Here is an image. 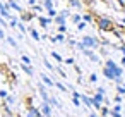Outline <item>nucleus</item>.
<instances>
[{
	"mask_svg": "<svg viewBox=\"0 0 125 117\" xmlns=\"http://www.w3.org/2000/svg\"><path fill=\"white\" fill-rule=\"evenodd\" d=\"M96 24H98V28L101 31H108V33H113V29L116 28V24L111 19H108V17H98L96 19Z\"/></svg>",
	"mask_w": 125,
	"mask_h": 117,
	"instance_id": "nucleus-1",
	"label": "nucleus"
},
{
	"mask_svg": "<svg viewBox=\"0 0 125 117\" xmlns=\"http://www.w3.org/2000/svg\"><path fill=\"white\" fill-rule=\"evenodd\" d=\"M41 108H43V114H45L46 117H50V107H48V102H45Z\"/></svg>",
	"mask_w": 125,
	"mask_h": 117,
	"instance_id": "nucleus-9",
	"label": "nucleus"
},
{
	"mask_svg": "<svg viewBox=\"0 0 125 117\" xmlns=\"http://www.w3.org/2000/svg\"><path fill=\"white\" fill-rule=\"evenodd\" d=\"M57 86H58V90H62V91H67V90H65V86H63V84H60V83H57Z\"/></svg>",
	"mask_w": 125,
	"mask_h": 117,
	"instance_id": "nucleus-25",
	"label": "nucleus"
},
{
	"mask_svg": "<svg viewBox=\"0 0 125 117\" xmlns=\"http://www.w3.org/2000/svg\"><path fill=\"white\" fill-rule=\"evenodd\" d=\"M16 26H17V23H16V21L12 19V21H10V28H16Z\"/></svg>",
	"mask_w": 125,
	"mask_h": 117,
	"instance_id": "nucleus-29",
	"label": "nucleus"
},
{
	"mask_svg": "<svg viewBox=\"0 0 125 117\" xmlns=\"http://www.w3.org/2000/svg\"><path fill=\"white\" fill-rule=\"evenodd\" d=\"M96 79H98V76H96V74H91V81H93V83H94V81H96Z\"/></svg>",
	"mask_w": 125,
	"mask_h": 117,
	"instance_id": "nucleus-30",
	"label": "nucleus"
},
{
	"mask_svg": "<svg viewBox=\"0 0 125 117\" xmlns=\"http://www.w3.org/2000/svg\"><path fill=\"white\" fill-rule=\"evenodd\" d=\"M106 67H108V69H110V71L115 74V81L122 78V69H120V67H118V65L113 62V60H106Z\"/></svg>",
	"mask_w": 125,
	"mask_h": 117,
	"instance_id": "nucleus-2",
	"label": "nucleus"
},
{
	"mask_svg": "<svg viewBox=\"0 0 125 117\" xmlns=\"http://www.w3.org/2000/svg\"><path fill=\"white\" fill-rule=\"evenodd\" d=\"M103 74H104V76H106L108 79H115V74H113V72H111V71H110V69H108L106 65L103 67Z\"/></svg>",
	"mask_w": 125,
	"mask_h": 117,
	"instance_id": "nucleus-5",
	"label": "nucleus"
},
{
	"mask_svg": "<svg viewBox=\"0 0 125 117\" xmlns=\"http://www.w3.org/2000/svg\"><path fill=\"white\" fill-rule=\"evenodd\" d=\"M2 38H4V31H2V29H0V40H2Z\"/></svg>",
	"mask_w": 125,
	"mask_h": 117,
	"instance_id": "nucleus-33",
	"label": "nucleus"
},
{
	"mask_svg": "<svg viewBox=\"0 0 125 117\" xmlns=\"http://www.w3.org/2000/svg\"><path fill=\"white\" fill-rule=\"evenodd\" d=\"M41 79H43V81H45V83H46V84H53V83H52V81H50V78H46V76H45V74H43V76H41Z\"/></svg>",
	"mask_w": 125,
	"mask_h": 117,
	"instance_id": "nucleus-16",
	"label": "nucleus"
},
{
	"mask_svg": "<svg viewBox=\"0 0 125 117\" xmlns=\"http://www.w3.org/2000/svg\"><path fill=\"white\" fill-rule=\"evenodd\" d=\"M89 117H98V115H94V114H91V115H89Z\"/></svg>",
	"mask_w": 125,
	"mask_h": 117,
	"instance_id": "nucleus-36",
	"label": "nucleus"
},
{
	"mask_svg": "<svg viewBox=\"0 0 125 117\" xmlns=\"http://www.w3.org/2000/svg\"><path fill=\"white\" fill-rule=\"evenodd\" d=\"M118 93L123 95V93H125V86H118Z\"/></svg>",
	"mask_w": 125,
	"mask_h": 117,
	"instance_id": "nucleus-22",
	"label": "nucleus"
},
{
	"mask_svg": "<svg viewBox=\"0 0 125 117\" xmlns=\"http://www.w3.org/2000/svg\"><path fill=\"white\" fill-rule=\"evenodd\" d=\"M22 69L26 71V74H29V76H33V69L28 65V64H22Z\"/></svg>",
	"mask_w": 125,
	"mask_h": 117,
	"instance_id": "nucleus-10",
	"label": "nucleus"
},
{
	"mask_svg": "<svg viewBox=\"0 0 125 117\" xmlns=\"http://www.w3.org/2000/svg\"><path fill=\"white\" fill-rule=\"evenodd\" d=\"M0 24H4V26H5V23H4V19H2V17H0Z\"/></svg>",
	"mask_w": 125,
	"mask_h": 117,
	"instance_id": "nucleus-34",
	"label": "nucleus"
},
{
	"mask_svg": "<svg viewBox=\"0 0 125 117\" xmlns=\"http://www.w3.org/2000/svg\"><path fill=\"white\" fill-rule=\"evenodd\" d=\"M7 41H9V43H10V45H12L14 48H17V43H16V40H14L12 36H9V38H7Z\"/></svg>",
	"mask_w": 125,
	"mask_h": 117,
	"instance_id": "nucleus-14",
	"label": "nucleus"
},
{
	"mask_svg": "<svg viewBox=\"0 0 125 117\" xmlns=\"http://www.w3.org/2000/svg\"><path fill=\"white\" fill-rule=\"evenodd\" d=\"M82 43H84V47H91V48H96L98 47V40H94L93 36H84L82 38Z\"/></svg>",
	"mask_w": 125,
	"mask_h": 117,
	"instance_id": "nucleus-3",
	"label": "nucleus"
},
{
	"mask_svg": "<svg viewBox=\"0 0 125 117\" xmlns=\"http://www.w3.org/2000/svg\"><path fill=\"white\" fill-rule=\"evenodd\" d=\"M22 62H24V64H28V65H29V64H31V59H29V57H26V55H24V57H22Z\"/></svg>",
	"mask_w": 125,
	"mask_h": 117,
	"instance_id": "nucleus-18",
	"label": "nucleus"
},
{
	"mask_svg": "<svg viewBox=\"0 0 125 117\" xmlns=\"http://www.w3.org/2000/svg\"><path fill=\"white\" fill-rule=\"evenodd\" d=\"M0 14H2L4 17H9V19H10V14H9V5H4V4L0 5Z\"/></svg>",
	"mask_w": 125,
	"mask_h": 117,
	"instance_id": "nucleus-4",
	"label": "nucleus"
},
{
	"mask_svg": "<svg viewBox=\"0 0 125 117\" xmlns=\"http://www.w3.org/2000/svg\"><path fill=\"white\" fill-rule=\"evenodd\" d=\"M50 23H52V19H50V17H40V24H41L43 28H46Z\"/></svg>",
	"mask_w": 125,
	"mask_h": 117,
	"instance_id": "nucleus-6",
	"label": "nucleus"
},
{
	"mask_svg": "<svg viewBox=\"0 0 125 117\" xmlns=\"http://www.w3.org/2000/svg\"><path fill=\"white\" fill-rule=\"evenodd\" d=\"M55 40H57V41H63L65 38H63V35H57V38H55Z\"/></svg>",
	"mask_w": 125,
	"mask_h": 117,
	"instance_id": "nucleus-21",
	"label": "nucleus"
},
{
	"mask_svg": "<svg viewBox=\"0 0 125 117\" xmlns=\"http://www.w3.org/2000/svg\"><path fill=\"white\" fill-rule=\"evenodd\" d=\"M77 48H79V50H82V52L86 50V47H84V43H82V41H81V43H77Z\"/></svg>",
	"mask_w": 125,
	"mask_h": 117,
	"instance_id": "nucleus-20",
	"label": "nucleus"
},
{
	"mask_svg": "<svg viewBox=\"0 0 125 117\" xmlns=\"http://www.w3.org/2000/svg\"><path fill=\"white\" fill-rule=\"evenodd\" d=\"M53 57H55V59H57V60H58V62H62V57H60V55H58V53H55V52H53Z\"/></svg>",
	"mask_w": 125,
	"mask_h": 117,
	"instance_id": "nucleus-24",
	"label": "nucleus"
},
{
	"mask_svg": "<svg viewBox=\"0 0 125 117\" xmlns=\"http://www.w3.org/2000/svg\"><path fill=\"white\" fill-rule=\"evenodd\" d=\"M120 50H122V53L125 55V47H120Z\"/></svg>",
	"mask_w": 125,
	"mask_h": 117,
	"instance_id": "nucleus-32",
	"label": "nucleus"
},
{
	"mask_svg": "<svg viewBox=\"0 0 125 117\" xmlns=\"http://www.w3.org/2000/svg\"><path fill=\"white\" fill-rule=\"evenodd\" d=\"M31 35H33V38H34V40H40V36H38V33H36L34 29H31Z\"/></svg>",
	"mask_w": 125,
	"mask_h": 117,
	"instance_id": "nucleus-19",
	"label": "nucleus"
},
{
	"mask_svg": "<svg viewBox=\"0 0 125 117\" xmlns=\"http://www.w3.org/2000/svg\"><path fill=\"white\" fill-rule=\"evenodd\" d=\"M40 95L43 96V100H45V102H48V100H50V98H48V93H46V90H45L43 86H40Z\"/></svg>",
	"mask_w": 125,
	"mask_h": 117,
	"instance_id": "nucleus-8",
	"label": "nucleus"
},
{
	"mask_svg": "<svg viewBox=\"0 0 125 117\" xmlns=\"http://www.w3.org/2000/svg\"><path fill=\"white\" fill-rule=\"evenodd\" d=\"M4 117H14V115H12V114H10L9 110H5V114H4Z\"/></svg>",
	"mask_w": 125,
	"mask_h": 117,
	"instance_id": "nucleus-27",
	"label": "nucleus"
},
{
	"mask_svg": "<svg viewBox=\"0 0 125 117\" xmlns=\"http://www.w3.org/2000/svg\"><path fill=\"white\" fill-rule=\"evenodd\" d=\"M116 2H118V4H120V5H122V7L125 9V0H116Z\"/></svg>",
	"mask_w": 125,
	"mask_h": 117,
	"instance_id": "nucleus-28",
	"label": "nucleus"
},
{
	"mask_svg": "<svg viewBox=\"0 0 125 117\" xmlns=\"http://www.w3.org/2000/svg\"><path fill=\"white\" fill-rule=\"evenodd\" d=\"M82 21H84V23H91V21H93V16H91V14H84V16H82Z\"/></svg>",
	"mask_w": 125,
	"mask_h": 117,
	"instance_id": "nucleus-12",
	"label": "nucleus"
},
{
	"mask_svg": "<svg viewBox=\"0 0 125 117\" xmlns=\"http://www.w3.org/2000/svg\"><path fill=\"white\" fill-rule=\"evenodd\" d=\"M28 117H34V115H33V114H31V112H29V114H28Z\"/></svg>",
	"mask_w": 125,
	"mask_h": 117,
	"instance_id": "nucleus-35",
	"label": "nucleus"
},
{
	"mask_svg": "<svg viewBox=\"0 0 125 117\" xmlns=\"http://www.w3.org/2000/svg\"><path fill=\"white\" fill-rule=\"evenodd\" d=\"M69 4H70V5H74V7H79V5H81L79 0H69Z\"/></svg>",
	"mask_w": 125,
	"mask_h": 117,
	"instance_id": "nucleus-15",
	"label": "nucleus"
},
{
	"mask_svg": "<svg viewBox=\"0 0 125 117\" xmlns=\"http://www.w3.org/2000/svg\"><path fill=\"white\" fill-rule=\"evenodd\" d=\"M43 2H45V7H46V11L53 9V4H52V0H43Z\"/></svg>",
	"mask_w": 125,
	"mask_h": 117,
	"instance_id": "nucleus-13",
	"label": "nucleus"
},
{
	"mask_svg": "<svg viewBox=\"0 0 125 117\" xmlns=\"http://www.w3.org/2000/svg\"><path fill=\"white\" fill-rule=\"evenodd\" d=\"M48 14H50V17H55V16H57V11H55V9H50Z\"/></svg>",
	"mask_w": 125,
	"mask_h": 117,
	"instance_id": "nucleus-17",
	"label": "nucleus"
},
{
	"mask_svg": "<svg viewBox=\"0 0 125 117\" xmlns=\"http://www.w3.org/2000/svg\"><path fill=\"white\" fill-rule=\"evenodd\" d=\"M111 115H113V117H120V114H118V112H111Z\"/></svg>",
	"mask_w": 125,
	"mask_h": 117,
	"instance_id": "nucleus-31",
	"label": "nucleus"
},
{
	"mask_svg": "<svg viewBox=\"0 0 125 117\" xmlns=\"http://www.w3.org/2000/svg\"><path fill=\"white\" fill-rule=\"evenodd\" d=\"M74 23H81V16H74Z\"/></svg>",
	"mask_w": 125,
	"mask_h": 117,
	"instance_id": "nucleus-26",
	"label": "nucleus"
},
{
	"mask_svg": "<svg viewBox=\"0 0 125 117\" xmlns=\"http://www.w3.org/2000/svg\"><path fill=\"white\" fill-rule=\"evenodd\" d=\"M77 24H79V26H77L79 29H84V26H86V23H84V21H82V23H77Z\"/></svg>",
	"mask_w": 125,
	"mask_h": 117,
	"instance_id": "nucleus-23",
	"label": "nucleus"
},
{
	"mask_svg": "<svg viewBox=\"0 0 125 117\" xmlns=\"http://www.w3.org/2000/svg\"><path fill=\"white\" fill-rule=\"evenodd\" d=\"M55 21H57V24H58V26H65V17H63L62 14H60V16H57V17H55Z\"/></svg>",
	"mask_w": 125,
	"mask_h": 117,
	"instance_id": "nucleus-7",
	"label": "nucleus"
},
{
	"mask_svg": "<svg viewBox=\"0 0 125 117\" xmlns=\"http://www.w3.org/2000/svg\"><path fill=\"white\" fill-rule=\"evenodd\" d=\"M9 7H12V9H16L17 12H21V7H19V5H17V4L14 2V0H10V4H9Z\"/></svg>",
	"mask_w": 125,
	"mask_h": 117,
	"instance_id": "nucleus-11",
	"label": "nucleus"
},
{
	"mask_svg": "<svg viewBox=\"0 0 125 117\" xmlns=\"http://www.w3.org/2000/svg\"><path fill=\"white\" fill-rule=\"evenodd\" d=\"M123 23H125V17H123Z\"/></svg>",
	"mask_w": 125,
	"mask_h": 117,
	"instance_id": "nucleus-37",
	"label": "nucleus"
}]
</instances>
